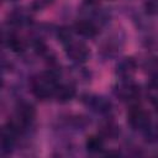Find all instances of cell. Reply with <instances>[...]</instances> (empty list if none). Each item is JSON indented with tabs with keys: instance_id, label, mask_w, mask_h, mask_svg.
<instances>
[{
	"instance_id": "obj_1",
	"label": "cell",
	"mask_w": 158,
	"mask_h": 158,
	"mask_svg": "<svg viewBox=\"0 0 158 158\" xmlns=\"http://www.w3.org/2000/svg\"><path fill=\"white\" fill-rule=\"evenodd\" d=\"M57 78H58V74L52 69H49V70L42 73L41 75H38L37 78H35L31 84L32 93L35 94V96L38 99H47V98L54 95L56 89L58 86Z\"/></svg>"
},
{
	"instance_id": "obj_2",
	"label": "cell",
	"mask_w": 158,
	"mask_h": 158,
	"mask_svg": "<svg viewBox=\"0 0 158 158\" xmlns=\"http://www.w3.org/2000/svg\"><path fill=\"white\" fill-rule=\"evenodd\" d=\"M127 120L131 127L135 130H144L151 123L149 114L138 106H132L130 109L127 114Z\"/></svg>"
},
{
	"instance_id": "obj_3",
	"label": "cell",
	"mask_w": 158,
	"mask_h": 158,
	"mask_svg": "<svg viewBox=\"0 0 158 158\" xmlns=\"http://www.w3.org/2000/svg\"><path fill=\"white\" fill-rule=\"evenodd\" d=\"M115 95L123 100V101H132L136 100L139 95V86L136 85L133 81H130L128 79H125L120 85L116 86L115 89Z\"/></svg>"
},
{
	"instance_id": "obj_4",
	"label": "cell",
	"mask_w": 158,
	"mask_h": 158,
	"mask_svg": "<svg viewBox=\"0 0 158 158\" xmlns=\"http://www.w3.org/2000/svg\"><path fill=\"white\" fill-rule=\"evenodd\" d=\"M65 54L74 62L84 63L89 57V48L83 42H69L65 47Z\"/></svg>"
},
{
	"instance_id": "obj_5",
	"label": "cell",
	"mask_w": 158,
	"mask_h": 158,
	"mask_svg": "<svg viewBox=\"0 0 158 158\" xmlns=\"http://www.w3.org/2000/svg\"><path fill=\"white\" fill-rule=\"evenodd\" d=\"M84 101L88 106L99 114H106L111 109L110 100L101 95H88V99H84Z\"/></svg>"
},
{
	"instance_id": "obj_6",
	"label": "cell",
	"mask_w": 158,
	"mask_h": 158,
	"mask_svg": "<svg viewBox=\"0 0 158 158\" xmlns=\"http://www.w3.org/2000/svg\"><path fill=\"white\" fill-rule=\"evenodd\" d=\"M136 67H137L136 60L131 57H126L121 62H118V64L116 65V74L121 77L123 80L128 79L136 72Z\"/></svg>"
},
{
	"instance_id": "obj_7",
	"label": "cell",
	"mask_w": 158,
	"mask_h": 158,
	"mask_svg": "<svg viewBox=\"0 0 158 158\" xmlns=\"http://www.w3.org/2000/svg\"><path fill=\"white\" fill-rule=\"evenodd\" d=\"M36 115V110L35 107L28 104V102H21L17 107V117L20 123L22 125H27L30 122H32V120L35 118Z\"/></svg>"
},
{
	"instance_id": "obj_8",
	"label": "cell",
	"mask_w": 158,
	"mask_h": 158,
	"mask_svg": "<svg viewBox=\"0 0 158 158\" xmlns=\"http://www.w3.org/2000/svg\"><path fill=\"white\" fill-rule=\"evenodd\" d=\"M74 30L77 33H79L80 36H84V37H94L98 33L96 26L91 21H86V20L75 22Z\"/></svg>"
},
{
	"instance_id": "obj_9",
	"label": "cell",
	"mask_w": 158,
	"mask_h": 158,
	"mask_svg": "<svg viewBox=\"0 0 158 158\" xmlns=\"http://www.w3.org/2000/svg\"><path fill=\"white\" fill-rule=\"evenodd\" d=\"M57 100L59 102H68L70 101L74 95H75V88L73 85L69 84H63V85H58L54 93Z\"/></svg>"
},
{
	"instance_id": "obj_10",
	"label": "cell",
	"mask_w": 158,
	"mask_h": 158,
	"mask_svg": "<svg viewBox=\"0 0 158 158\" xmlns=\"http://www.w3.org/2000/svg\"><path fill=\"white\" fill-rule=\"evenodd\" d=\"M85 147H86L88 152H90V153L100 152L102 149V147H104V139L99 135L89 136L86 138V141H85Z\"/></svg>"
},
{
	"instance_id": "obj_11",
	"label": "cell",
	"mask_w": 158,
	"mask_h": 158,
	"mask_svg": "<svg viewBox=\"0 0 158 158\" xmlns=\"http://www.w3.org/2000/svg\"><path fill=\"white\" fill-rule=\"evenodd\" d=\"M144 139L148 143H157L158 142V123H149L144 130Z\"/></svg>"
},
{
	"instance_id": "obj_12",
	"label": "cell",
	"mask_w": 158,
	"mask_h": 158,
	"mask_svg": "<svg viewBox=\"0 0 158 158\" xmlns=\"http://www.w3.org/2000/svg\"><path fill=\"white\" fill-rule=\"evenodd\" d=\"M100 132L105 137H115V136H117L120 130L112 121H105L100 126Z\"/></svg>"
},
{
	"instance_id": "obj_13",
	"label": "cell",
	"mask_w": 158,
	"mask_h": 158,
	"mask_svg": "<svg viewBox=\"0 0 158 158\" xmlns=\"http://www.w3.org/2000/svg\"><path fill=\"white\" fill-rule=\"evenodd\" d=\"M7 46L11 48V51H14V52H16V53L22 52V51L25 49V43H23V41H22L21 38H19V37L14 36V35L9 36Z\"/></svg>"
},
{
	"instance_id": "obj_14",
	"label": "cell",
	"mask_w": 158,
	"mask_h": 158,
	"mask_svg": "<svg viewBox=\"0 0 158 158\" xmlns=\"http://www.w3.org/2000/svg\"><path fill=\"white\" fill-rule=\"evenodd\" d=\"M58 38L60 40L62 43H69L70 42V38H72V35H70V31L67 28V27H62L59 28L58 31Z\"/></svg>"
},
{
	"instance_id": "obj_15",
	"label": "cell",
	"mask_w": 158,
	"mask_h": 158,
	"mask_svg": "<svg viewBox=\"0 0 158 158\" xmlns=\"http://www.w3.org/2000/svg\"><path fill=\"white\" fill-rule=\"evenodd\" d=\"M146 11L151 15L158 14V0H148L146 2Z\"/></svg>"
},
{
	"instance_id": "obj_16",
	"label": "cell",
	"mask_w": 158,
	"mask_h": 158,
	"mask_svg": "<svg viewBox=\"0 0 158 158\" xmlns=\"http://www.w3.org/2000/svg\"><path fill=\"white\" fill-rule=\"evenodd\" d=\"M144 69L146 70H152V69H158V58H151L146 62L144 64Z\"/></svg>"
},
{
	"instance_id": "obj_17",
	"label": "cell",
	"mask_w": 158,
	"mask_h": 158,
	"mask_svg": "<svg viewBox=\"0 0 158 158\" xmlns=\"http://www.w3.org/2000/svg\"><path fill=\"white\" fill-rule=\"evenodd\" d=\"M148 88H149V91H158V73L154 74L151 78L149 84H148Z\"/></svg>"
},
{
	"instance_id": "obj_18",
	"label": "cell",
	"mask_w": 158,
	"mask_h": 158,
	"mask_svg": "<svg viewBox=\"0 0 158 158\" xmlns=\"http://www.w3.org/2000/svg\"><path fill=\"white\" fill-rule=\"evenodd\" d=\"M49 2H52V0H36L35 2H33V9H36V10H40L41 7H43V6H46V5H48Z\"/></svg>"
},
{
	"instance_id": "obj_19",
	"label": "cell",
	"mask_w": 158,
	"mask_h": 158,
	"mask_svg": "<svg viewBox=\"0 0 158 158\" xmlns=\"http://www.w3.org/2000/svg\"><path fill=\"white\" fill-rule=\"evenodd\" d=\"M149 96H151V100L154 105L156 111L158 112V91H149Z\"/></svg>"
},
{
	"instance_id": "obj_20",
	"label": "cell",
	"mask_w": 158,
	"mask_h": 158,
	"mask_svg": "<svg viewBox=\"0 0 158 158\" xmlns=\"http://www.w3.org/2000/svg\"><path fill=\"white\" fill-rule=\"evenodd\" d=\"M9 1H15V0H9Z\"/></svg>"
}]
</instances>
